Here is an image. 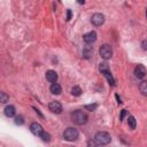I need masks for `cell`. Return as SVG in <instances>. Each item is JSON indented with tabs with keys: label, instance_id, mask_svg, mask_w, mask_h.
<instances>
[{
	"label": "cell",
	"instance_id": "6da1fadb",
	"mask_svg": "<svg viewBox=\"0 0 147 147\" xmlns=\"http://www.w3.org/2000/svg\"><path fill=\"white\" fill-rule=\"evenodd\" d=\"M71 119H72V122L76 123L77 125H84V124L87 122L88 116H87V114H86L85 111L78 109V110H75V111L71 114Z\"/></svg>",
	"mask_w": 147,
	"mask_h": 147
},
{
	"label": "cell",
	"instance_id": "7a4b0ae2",
	"mask_svg": "<svg viewBox=\"0 0 147 147\" xmlns=\"http://www.w3.org/2000/svg\"><path fill=\"white\" fill-rule=\"evenodd\" d=\"M94 141L96 145H108L111 141V137L108 132L100 131L96 132V134L94 136Z\"/></svg>",
	"mask_w": 147,
	"mask_h": 147
},
{
	"label": "cell",
	"instance_id": "3957f363",
	"mask_svg": "<svg viewBox=\"0 0 147 147\" xmlns=\"http://www.w3.org/2000/svg\"><path fill=\"white\" fill-rule=\"evenodd\" d=\"M78 136H79L78 131L76 129H74V127H68L63 132V138L67 141H75V140H77Z\"/></svg>",
	"mask_w": 147,
	"mask_h": 147
},
{
	"label": "cell",
	"instance_id": "277c9868",
	"mask_svg": "<svg viewBox=\"0 0 147 147\" xmlns=\"http://www.w3.org/2000/svg\"><path fill=\"white\" fill-rule=\"evenodd\" d=\"M99 53H100V55H101L102 59L109 60V59L113 56V48H111V46H109L108 44H105V45H102V46L100 47Z\"/></svg>",
	"mask_w": 147,
	"mask_h": 147
},
{
	"label": "cell",
	"instance_id": "5b68a950",
	"mask_svg": "<svg viewBox=\"0 0 147 147\" xmlns=\"http://www.w3.org/2000/svg\"><path fill=\"white\" fill-rule=\"evenodd\" d=\"M91 22L95 26H101L105 23V15L103 14H100V13H95L92 16V18H91Z\"/></svg>",
	"mask_w": 147,
	"mask_h": 147
},
{
	"label": "cell",
	"instance_id": "8992f818",
	"mask_svg": "<svg viewBox=\"0 0 147 147\" xmlns=\"http://www.w3.org/2000/svg\"><path fill=\"white\" fill-rule=\"evenodd\" d=\"M30 131H31L32 134H34V136H37V137H40L41 133L44 132V129H42V126H41L39 123L33 122V123L30 125Z\"/></svg>",
	"mask_w": 147,
	"mask_h": 147
},
{
	"label": "cell",
	"instance_id": "52a82bcc",
	"mask_svg": "<svg viewBox=\"0 0 147 147\" xmlns=\"http://www.w3.org/2000/svg\"><path fill=\"white\" fill-rule=\"evenodd\" d=\"M48 109L54 114H61L62 113V105L59 101H52L48 105Z\"/></svg>",
	"mask_w": 147,
	"mask_h": 147
},
{
	"label": "cell",
	"instance_id": "ba28073f",
	"mask_svg": "<svg viewBox=\"0 0 147 147\" xmlns=\"http://www.w3.org/2000/svg\"><path fill=\"white\" fill-rule=\"evenodd\" d=\"M134 76L137 78H144L146 76V68L142 65V64H138L136 68H134Z\"/></svg>",
	"mask_w": 147,
	"mask_h": 147
},
{
	"label": "cell",
	"instance_id": "9c48e42d",
	"mask_svg": "<svg viewBox=\"0 0 147 147\" xmlns=\"http://www.w3.org/2000/svg\"><path fill=\"white\" fill-rule=\"evenodd\" d=\"M83 39L86 44H92L96 40V33L94 31H90V32H87L86 34L83 36Z\"/></svg>",
	"mask_w": 147,
	"mask_h": 147
},
{
	"label": "cell",
	"instance_id": "30bf717a",
	"mask_svg": "<svg viewBox=\"0 0 147 147\" xmlns=\"http://www.w3.org/2000/svg\"><path fill=\"white\" fill-rule=\"evenodd\" d=\"M46 79L51 83H55L57 80V74L54 70H48L46 71Z\"/></svg>",
	"mask_w": 147,
	"mask_h": 147
},
{
	"label": "cell",
	"instance_id": "8fae6325",
	"mask_svg": "<svg viewBox=\"0 0 147 147\" xmlns=\"http://www.w3.org/2000/svg\"><path fill=\"white\" fill-rule=\"evenodd\" d=\"M51 92L53 93V94H56V95H59L61 92H62V87H61V85L59 84V83H53L52 85H51Z\"/></svg>",
	"mask_w": 147,
	"mask_h": 147
},
{
	"label": "cell",
	"instance_id": "7c38bea8",
	"mask_svg": "<svg viewBox=\"0 0 147 147\" xmlns=\"http://www.w3.org/2000/svg\"><path fill=\"white\" fill-rule=\"evenodd\" d=\"M3 113H5V115L7 117H14L15 114H16V110H15V107L14 106H7L5 108V110H3Z\"/></svg>",
	"mask_w": 147,
	"mask_h": 147
},
{
	"label": "cell",
	"instance_id": "4fadbf2b",
	"mask_svg": "<svg viewBox=\"0 0 147 147\" xmlns=\"http://www.w3.org/2000/svg\"><path fill=\"white\" fill-rule=\"evenodd\" d=\"M92 55H93V48H92V46H85V48L83 49V57L90 59Z\"/></svg>",
	"mask_w": 147,
	"mask_h": 147
},
{
	"label": "cell",
	"instance_id": "5bb4252c",
	"mask_svg": "<svg viewBox=\"0 0 147 147\" xmlns=\"http://www.w3.org/2000/svg\"><path fill=\"white\" fill-rule=\"evenodd\" d=\"M139 91L141 92L142 95L147 96V80H142V82L139 84Z\"/></svg>",
	"mask_w": 147,
	"mask_h": 147
},
{
	"label": "cell",
	"instance_id": "9a60e30c",
	"mask_svg": "<svg viewBox=\"0 0 147 147\" xmlns=\"http://www.w3.org/2000/svg\"><path fill=\"white\" fill-rule=\"evenodd\" d=\"M102 74H103V76L108 79L109 84H110L111 86H114V85H115V80H114V78H113V76H111V74H110V71H109V70H106V71H102Z\"/></svg>",
	"mask_w": 147,
	"mask_h": 147
},
{
	"label": "cell",
	"instance_id": "2e32d148",
	"mask_svg": "<svg viewBox=\"0 0 147 147\" xmlns=\"http://www.w3.org/2000/svg\"><path fill=\"white\" fill-rule=\"evenodd\" d=\"M127 124H129V127H130L131 130H134L136 126H137V121H136V118H134L133 116H129V117H127Z\"/></svg>",
	"mask_w": 147,
	"mask_h": 147
},
{
	"label": "cell",
	"instance_id": "e0dca14e",
	"mask_svg": "<svg viewBox=\"0 0 147 147\" xmlns=\"http://www.w3.org/2000/svg\"><path fill=\"white\" fill-rule=\"evenodd\" d=\"M71 94L75 95V96H79V95L82 94L80 87H79V86H74V87L71 88Z\"/></svg>",
	"mask_w": 147,
	"mask_h": 147
},
{
	"label": "cell",
	"instance_id": "ac0fdd59",
	"mask_svg": "<svg viewBox=\"0 0 147 147\" xmlns=\"http://www.w3.org/2000/svg\"><path fill=\"white\" fill-rule=\"evenodd\" d=\"M0 101L2 103H6L7 101H9V95H7L5 92H1L0 93Z\"/></svg>",
	"mask_w": 147,
	"mask_h": 147
},
{
	"label": "cell",
	"instance_id": "d6986e66",
	"mask_svg": "<svg viewBox=\"0 0 147 147\" xmlns=\"http://www.w3.org/2000/svg\"><path fill=\"white\" fill-rule=\"evenodd\" d=\"M15 124H17V125H22V124H24V118H23L22 115H18V116L15 117Z\"/></svg>",
	"mask_w": 147,
	"mask_h": 147
},
{
	"label": "cell",
	"instance_id": "ffe728a7",
	"mask_svg": "<svg viewBox=\"0 0 147 147\" xmlns=\"http://www.w3.org/2000/svg\"><path fill=\"white\" fill-rule=\"evenodd\" d=\"M40 137H41L42 141H46V142H48V141L51 140V134H49V133H47V132H45V131L41 133V136H40Z\"/></svg>",
	"mask_w": 147,
	"mask_h": 147
},
{
	"label": "cell",
	"instance_id": "44dd1931",
	"mask_svg": "<svg viewBox=\"0 0 147 147\" xmlns=\"http://www.w3.org/2000/svg\"><path fill=\"white\" fill-rule=\"evenodd\" d=\"M99 69H100V71L102 72V71L109 70V67H108V64H107L106 62H102V63H100V65H99Z\"/></svg>",
	"mask_w": 147,
	"mask_h": 147
},
{
	"label": "cell",
	"instance_id": "7402d4cb",
	"mask_svg": "<svg viewBox=\"0 0 147 147\" xmlns=\"http://www.w3.org/2000/svg\"><path fill=\"white\" fill-rule=\"evenodd\" d=\"M85 108L92 111V110H95V109L98 108V105H96V103H93V105H86V106H85Z\"/></svg>",
	"mask_w": 147,
	"mask_h": 147
},
{
	"label": "cell",
	"instance_id": "603a6c76",
	"mask_svg": "<svg viewBox=\"0 0 147 147\" xmlns=\"http://www.w3.org/2000/svg\"><path fill=\"white\" fill-rule=\"evenodd\" d=\"M141 48H142L144 51H147V39L142 40V42H141Z\"/></svg>",
	"mask_w": 147,
	"mask_h": 147
},
{
	"label": "cell",
	"instance_id": "cb8c5ba5",
	"mask_svg": "<svg viewBox=\"0 0 147 147\" xmlns=\"http://www.w3.org/2000/svg\"><path fill=\"white\" fill-rule=\"evenodd\" d=\"M125 114H126V111H125V109H123V110H122V113H121V117H119V119H121V121H122V119L124 118Z\"/></svg>",
	"mask_w": 147,
	"mask_h": 147
},
{
	"label": "cell",
	"instance_id": "d4e9b609",
	"mask_svg": "<svg viewBox=\"0 0 147 147\" xmlns=\"http://www.w3.org/2000/svg\"><path fill=\"white\" fill-rule=\"evenodd\" d=\"M70 18H71V10H70V9H68V16H67V20L69 21Z\"/></svg>",
	"mask_w": 147,
	"mask_h": 147
},
{
	"label": "cell",
	"instance_id": "484cf974",
	"mask_svg": "<svg viewBox=\"0 0 147 147\" xmlns=\"http://www.w3.org/2000/svg\"><path fill=\"white\" fill-rule=\"evenodd\" d=\"M115 98L117 99V102H118V103H122V101H121V98L118 96V94H115Z\"/></svg>",
	"mask_w": 147,
	"mask_h": 147
},
{
	"label": "cell",
	"instance_id": "4316f807",
	"mask_svg": "<svg viewBox=\"0 0 147 147\" xmlns=\"http://www.w3.org/2000/svg\"><path fill=\"white\" fill-rule=\"evenodd\" d=\"M77 2L80 3V5H84L85 3V0H77Z\"/></svg>",
	"mask_w": 147,
	"mask_h": 147
},
{
	"label": "cell",
	"instance_id": "83f0119b",
	"mask_svg": "<svg viewBox=\"0 0 147 147\" xmlns=\"http://www.w3.org/2000/svg\"><path fill=\"white\" fill-rule=\"evenodd\" d=\"M146 17H147V9H146Z\"/></svg>",
	"mask_w": 147,
	"mask_h": 147
}]
</instances>
